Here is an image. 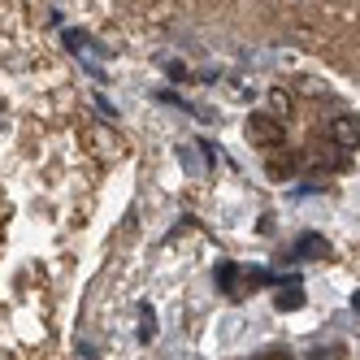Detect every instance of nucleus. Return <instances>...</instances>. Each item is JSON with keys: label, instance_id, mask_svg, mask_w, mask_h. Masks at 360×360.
<instances>
[{"label": "nucleus", "instance_id": "obj_2", "mask_svg": "<svg viewBox=\"0 0 360 360\" xmlns=\"http://www.w3.org/2000/svg\"><path fill=\"white\" fill-rule=\"evenodd\" d=\"M248 135L261 139V148H278L282 143V126L269 122V117H248Z\"/></svg>", "mask_w": 360, "mask_h": 360}, {"label": "nucleus", "instance_id": "obj_1", "mask_svg": "<svg viewBox=\"0 0 360 360\" xmlns=\"http://www.w3.org/2000/svg\"><path fill=\"white\" fill-rule=\"evenodd\" d=\"M330 139H334V148H339V152H356V139H360L356 117H352V113L334 117V122H330Z\"/></svg>", "mask_w": 360, "mask_h": 360}]
</instances>
